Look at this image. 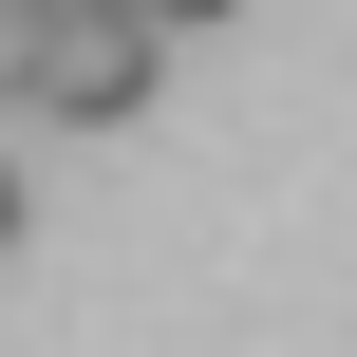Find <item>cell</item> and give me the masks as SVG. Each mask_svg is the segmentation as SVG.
<instances>
[{
	"label": "cell",
	"instance_id": "4",
	"mask_svg": "<svg viewBox=\"0 0 357 357\" xmlns=\"http://www.w3.org/2000/svg\"><path fill=\"white\" fill-rule=\"evenodd\" d=\"M19 19H94V0H19Z\"/></svg>",
	"mask_w": 357,
	"mask_h": 357
},
{
	"label": "cell",
	"instance_id": "2",
	"mask_svg": "<svg viewBox=\"0 0 357 357\" xmlns=\"http://www.w3.org/2000/svg\"><path fill=\"white\" fill-rule=\"evenodd\" d=\"M132 19H151V38H188V19H245V0H132Z\"/></svg>",
	"mask_w": 357,
	"mask_h": 357
},
{
	"label": "cell",
	"instance_id": "1",
	"mask_svg": "<svg viewBox=\"0 0 357 357\" xmlns=\"http://www.w3.org/2000/svg\"><path fill=\"white\" fill-rule=\"evenodd\" d=\"M151 75H169V38H151L132 0H94V19H38V38H19V113H56V132H113V113H151Z\"/></svg>",
	"mask_w": 357,
	"mask_h": 357
},
{
	"label": "cell",
	"instance_id": "3",
	"mask_svg": "<svg viewBox=\"0 0 357 357\" xmlns=\"http://www.w3.org/2000/svg\"><path fill=\"white\" fill-rule=\"evenodd\" d=\"M0 245H19V169H0Z\"/></svg>",
	"mask_w": 357,
	"mask_h": 357
}]
</instances>
